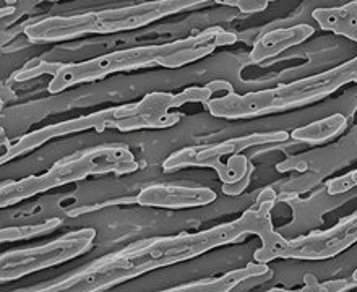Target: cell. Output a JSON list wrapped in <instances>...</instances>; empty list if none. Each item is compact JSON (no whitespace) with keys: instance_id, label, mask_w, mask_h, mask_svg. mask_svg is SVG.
Listing matches in <instances>:
<instances>
[{"instance_id":"cell-1","label":"cell","mask_w":357,"mask_h":292,"mask_svg":"<svg viewBox=\"0 0 357 292\" xmlns=\"http://www.w3.org/2000/svg\"><path fill=\"white\" fill-rule=\"evenodd\" d=\"M278 195L271 189L261 192L259 200L244 215L234 221L222 222L200 232H181L177 236L148 237L132 242L121 250L112 252L94 260L83 268L72 271L51 283L34 286L26 291L33 292H99L114 286L135 279L153 270L182 263L218 247L232 244L247 234L260 237L264 247L254 256L271 250L281 234H278L271 222V208Z\"/></svg>"},{"instance_id":"cell-2","label":"cell","mask_w":357,"mask_h":292,"mask_svg":"<svg viewBox=\"0 0 357 292\" xmlns=\"http://www.w3.org/2000/svg\"><path fill=\"white\" fill-rule=\"evenodd\" d=\"M312 18L324 29L357 43V0L340 7H320L312 12ZM349 83H357V56L338 67L317 75L284 83L276 88L237 95L229 88L225 96L211 98L208 111L218 118H252L268 114L289 111L328 98Z\"/></svg>"},{"instance_id":"cell-3","label":"cell","mask_w":357,"mask_h":292,"mask_svg":"<svg viewBox=\"0 0 357 292\" xmlns=\"http://www.w3.org/2000/svg\"><path fill=\"white\" fill-rule=\"evenodd\" d=\"M234 43H237V34L221 26H210L202 33L177 41L123 49L77 63L61 62L49 82L47 91L57 95L70 86L101 80L112 73L140 70L145 67L182 68L208 57L218 47L231 46Z\"/></svg>"},{"instance_id":"cell-4","label":"cell","mask_w":357,"mask_h":292,"mask_svg":"<svg viewBox=\"0 0 357 292\" xmlns=\"http://www.w3.org/2000/svg\"><path fill=\"white\" fill-rule=\"evenodd\" d=\"M181 107L178 98L174 93L155 91L148 93L138 102L122 104L102 109V111L88 114V116L75 117L70 121H63L51 125L41 127L18 138L15 143L7 145V150L2 153L0 162H10L26 153L43 146L44 143L61 138L72 133L86 130L104 132L107 128H116L121 132L143 130V128H167L181 122V112H171V109Z\"/></svg>"},{"instance_id":"cell-5","label":"cell","mask_w":357,"mask_h":292,"mask_svg":"<svg viewBox=\"0 0 357 292\" xmlns=\"http://www.w3.org/2000/svg\"><path fill=\"white\" fill-rule=\"evenodd\" d=\"M208 2L213 0H150V2L68 15V17L57 15L24 26V36L31 43L44 44L70 41L88 34L132 31Z\"/></svg>"},{"instance_id":"cell-6","label":"cell","mask_w":357,"mask_h":292,"mask_svg":"<svg viewBox=\"0 0 357 292\" xmlns=\"http://www.w3.org/2000/svg\"><path fill=\"white\" fill-rule=\"evenodd\" d=\"M138 171V161L126 146L102 145L66 156L54 162L41 176H29L20 180L3 182L0 187V206L8 208L57 187L83 180L91 176H126Z\"/></svg>"},{"instance_id":"cell-7","label":"cell","mask_w":357,"mask_h":292,"mask_svg":"<svg viewBox=\"0 0 357 292\" xmlns=\"http://www.w3.org/2000/svg\"><path fill=\"white\" fill-rule=\"evenodd\" d=\"M291 133L270 132L252 133L245 137H236L220 143L193 145L174 151L162 162L165 172L183 169V167H211L218 172L222 182V192L229 197H237L249 187L254 164L247 156L239 155L247 148L265 145V143H282L289 140Z\"/></svg>"},{"instance_id":"cell-8","label":"cell","mask_w":357,"mask_h":292,"mask_svg":"<svg viewBox=\"0 0 357 292\" xmlns=\"http://www.w3.org/2000/svg\"><path fill=\"white\" fill-rule=\"evenodd\" d=\"M94 240H96V229L83 227L67 232L44 245L3 252L0 255V281L5 284L36 271L67 263L91 250Z\"/></svg>"},{"instance_id":"cell-9","label":"cell","mask_w":357,"mask_h":292,"mask_svg":"<svg viewBox=\"0 0 357 292\" xmlns=\"http://www.w3.org/2000/svg\"><path fill=\"white\" fill-rule=\"evenodd\" d=\"M357 242V211L340 220L326 231L310 232L297 239L281 237L278 245L271 250L270 261L276 259L292 260H328L343 254Z\"/></svg>"},{"instance_id":"cell-10","label":"cell","mask_w":357,"mask_h":292,"mask_svg":"<svg viewBox=\"0 0 357 292\" xmlns=\"http://www.w3.org/2000/svg\"><path fill=\"white\" fill-rule=\"evenodd\" d=\"M216 200V192L210 187H187L171 184H153L135 197L140 206L185 210V208L206 206Z\"/></svg>"},{"instance_id":"cell-11","label":"cell","mask_w":357,"mask_h":292,"mask_svg":"<svg viewBox=\"0 0 357 292\" xmlns=\"http://www.w3.org/2000/svg\"><path fill=\"white\" fill-rule=\"evenodd\" d=\"M271 276V270L268 268L266 263L254 261L244 268L229 271L218 278H205L192 281V283L178 284L174 288L166 289L167 292H229L234 291L237 286L247 284L254 279H268Z\"/></svg>"},{"instance_id":"cell-12","label":"cell","mask_w":357,"mask_h":292,"mask_svg":"<svg viewBox=\"0 0 357 292\" xmlns=\"http://www.w3.org/2000/svg\"><path fill=\"white\" fill-rule=\"evenodd\" d=\"M314 33L315 29L309 26V24H297V26L292 28L268 31L264 36H260L259 41H257L254 44V47H252L250 61L254 63H260L266 61V59L275 57L278 54L284 52L286 49L304 43L305 39H309Z\"/></svg>"},{"instance_id":"cell-13","label":"cell","mask_w":357,"mask_h":292,"mask_svg":"<svg viewBox=\"0 0 357 292\" xmlns=\"http://www.w3.org/2000/svg\"><path fill=\"white\" fill-rule=\"evenodd\" d=\"M346 128V117L343 114H333V116L321 118V121L312 122L309 125L299 127L291 132V138L294 141L304 143H321L338 135Z\"/></svg>"},{"instance_id":"cell-14","label":"cell","mask_w":357,"mask_h":292,"mask_svg":"<svg viewBox=\"0 0 357 292\" xmlns=\"http://www.w3.org/2000/svg\"><path fill=\"white\" fill-rule=\"evenodd\" d=\"M61 224L62 221L59 220V217H52V220L41 222V224L22 226V227H3V229L0 231V240L13 242L20 239H29V237H36L41 234H51V232L56 231Z\"/></svg>"},{"instance_id":"cell-15","label":"cell","mask_w":357,"mask_h":292,"mask_svg":"<svg viewBox=\"0 0 357 292\" xmlns=\"http://www.w3.org/2000/svg\"><path fill=\"white\" fill-rule=\"evenodd\" d=\"M61 66V62H46L43 59H36V61L28 62L23 68H20L18 72L13 73L15 82H26L31 80V78L41 77V75H54L56 70Z\"/></svg>"},{"instance_id":"cell-16","label":"cell","mask_w":357,"mask_h":292,"mask_svg":"<svg viewBox=\"0 0 357 292\" xmlns=\"http://www.w3.org/2000/svg\"><path fill=\"white\" fill-rule=\"evenodd\" d=\"M215 95V90L210 85L206 86H193V88H187V90H183L181 93H177V98H178V102H181V106L183 104H188V102H203L206 104L210 99Z\"/></svg>"},{"instance_id":"cell-17","label":"cell","mask_w":357,"mask_h":292,"mask_svg":"<svg viewBox=\"0 0 357 292\" xmlns=\"http://www.w3.org/2000/svg\"><path fill=\"white\" fill-rule=\"evenodd\" d=\"M356 187H357V169L338 177V179H333L331 182H328L326 190H328L330 195H341L356 189Z\"/></svg>"},{"instance_id":"cell-18","label":"cell","mask_w":357,"mask_h":292,"mask_svg":"<svg viewBox=\"0 0 357 292\" xmlns=\"http://www.w3.org/2000/svg\"><path fill=\"white\" fill-rule=\"evenodd\" d=\"M213 2L239 8L242 13H259L268 7L271 0H213Z\"/></svg>"},{"instance_id":"cell-19","label":"cell","mask_w":357,"mask_h":292,"mask_svg":"<svg viewBox=\"0 0 357 292\" xmlns=\"http://www.w3.org/2000/svg\"><path fill=\"white\" fill-rule=\"evenodd\" d=\"M38 2H59V0H38Z\"/></svg>"},{"instance_id":"cell-20","label":"cell","mask_w":357,"mask_h":292,"mask_svg":"<svg viewBox=\"0 0 357 292\" xmlns=\"http://www.w3.org/2000/svg\"><path fill=\"white\" fill-rule=\"evenodd\" d=\"M273 2H276V0H273Z\"/></svg>"}]
</instances>
